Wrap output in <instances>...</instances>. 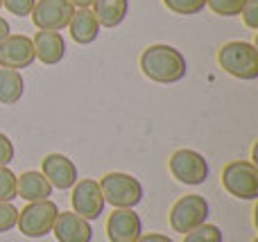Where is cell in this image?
<instances>
[{
    "mask_svg": "<svg viewBox=\"0 0 258 242\" xmlns=\"http://www.w3.org/2000/svg\"><path fill=\"white\" fill-rule=\"evenodd\" d=\"M34 3L36 0H3V7L7 9L9 14H14V16L23 18V16H30L32 14Z\"/></svg>",
    "mask_w": 258,
    "mask_h": 242,
    "instance_id": "24",
    "label": "cell"
},
{
    "mask_svg": "<svg viewBox=\"0 0 258 242\" xmlns=\"http://www.w3.org/2000/svg\"><path fill=\"white\" fill-rule=\"evenodd\" d=\"M251 242H258V238H254V240H251Z\"/></svg>",
    "mask_w": 258,
    "mask_h": 242,
    "instance_id": "31",
    "label": "cell"
},
{
    "mask_svg": "<svg viewBox=\"0 0 258 242\" xmlns=\"http://www.w3.org/2000/svg\"><path fill=\"white\" fill-rule=\"evenodd\" d=\"M73 195H71V204H73V213H77L80 217L93 222L98 220L104 213V197L100 184L95 179H77V184L73 186Z\"/></svg>",
    "mask_w": 258,
    "mask_h": 242,
    "instance_id": "9",
    "label": "cell"
},
{
    "mask_svg": "<svg viewBox=\"0 0 258 242\" xmlns=\"http://www.w3.org/2000/svg\"><path fill=\"white\" fill-rule=\"evenodd\" d=\"M240 16H242V23L249 30H258V0H247Z\"/></svg>",
    "mask_w": 258,
    "mask_h": 242,
    "instance_id": "25",
    "label": "cell"
},
{
    "mask_svg": "<svg viewBox=\"0 0 258 242\" xmlns=\"http://www.w3.org/2000/svg\"><path fill=\"white\" fill-rule=\"evenodd\" d=\"M52 186L48 184L41 170H27L21 177H16V195L23 197L27 204L30 202H41V199H50L52 195Z\"/></svg>",
    "mask_w": 258,
    "mask_h": 242,
    "instance_id": "15",
    "label": "cell"
},
{
    "mask_svg": "<svg viewBox=\"0 0 258 242\" xmlns=\"http://www.w3.org/2000/svg\"><path fill=\"white\" fill-rule=\"evenodd\" d=\"M18 208L12 202H0V233H7L16 226Z\"/></svg>",
    "mask_w": 258,
    "mask_h": 242,
    "instance_id": "23",
    "label": "cell"
},
{
    "mask_svg": "<svg viewBox=\"0 0 258 242\" xmlns=\"http://www.w3.org/2000/svg\"><path fill=\"white\" fill-rule=\"evenodd\" d=\"M222 188L231 197L242 199V202H254L258 199V168L254 161H229L222 168Z\"/></svg>",
    "mask_w": 258,
    "mask_h": 242,
    "instance_id": "3",
    "label": "cell"
},
{
    "mask_svg": "<svg viewBox=\"0 0 258 242\" xmlns=\"http://www.w3.org/2000/svg\"><path fill=\"white\" fill-rule=\"evenodd\" d=\"M143 235V222L132 208H116L107 220L109 242H136Z\"/></svg>",
    "mask_w": 258,
    "mask_h": 242,
    "instance_id": "12",
    "label": "cell"
},
{
    "mask_svg": "<svg viewBox=\"0 0 258 242\" xmlns=\"http://www.w3.org/2000/svg\"><path fill=\"white\" fill-rule=\"evenodd\" d=\"M136 242H174V240L168 238V235H163V233H145V235H141Z\"/></svg>",
    "mask_w": 258,
    "mask_h": 242,
    "instance_id": "27",
    "label": "cell"
},
{
    "mask_svg": "<svg viewBox=\"0 0 258 242\" xmlns=\"http://www.w3.org/2000/svg\"><path fill=\"white\" fill-rule=\"evenodd\" d=\"M218 63L227 75L242 82L258 79V50L247 41H229L218 50Z\"/></svg>",
    "mask_w": 258,
    "mask_h": 242,
    "instance_id": "2",
    "label": "cell"
},
{
    "mask_svg": "<svg viewBox=\"0 0 258 242\" xmlns=\"http://www.w3.org/2000/svg\"><path fill=\"white\" fill-rule=\"evenodd\" d=\"M163 5L179 16H195L206 7V0H163Z\"/></svg>",
    "mask_w": 258,
    "mask_h": 242,
    "instance_id": "20",
    "label": "cell"
},
{
    "mask_svg": "<svg viewBox=\"0 0 258 242\" xmlns=\"http://www.w3.org/2000/svg\"><path fill=\"white\" fill-rule=\"evenodd\" d=\"M168 170L179 184L183 186H202L209 179V161L204 154L195 149H177L168 158Z\"/></svg>",
    "mask_w": 258,
    "mask_h": 242,
    "instance_id": "7",
    "label": "cell"
},
{
    "mask_svg": "<svg viewBox=\"0 0 258 242\" xmlns=\"http://www.w3.org/2000/svg\"><path fill=\"white\" fill-rule=\"evenodd\" d=\"M34 43L25 34H9L0 41V68H30L34 63Z\"/></svg>",
    "mask_w": 258,
    "mask_h": 242,
    "instance_id": "10",
    "label": "cell"
},
{
    "mask_svg": "<svg viewBox=\"0 0 258 242\" xmlns=\"http://www.w3.org/2000/svg\"><path fill=\"white\" fill-rule=\"evenodd\" d=\"M222 240H224L222 231L215 224H206V222L183 235V242H222Z\"/></svg>",
    "mask_w": 258,
    "mask_h": 242,
    "instance_id": "19",
    "label": "cell"
},
{
    "mask_svg": "<svg viewBox=\"0 0 258 242\" xmlns=\"http://www.w3.org/2000/svg\"><path fill=\"white\" fill-rule=\"evenodd\" d=\"M138 66H141L143 75L156 84H177L188 72V63L181 50L168 43L147 45L138 59Z\"/></svg>",
    "mask_w": 258,
    "mask_h": 242,
    "instance_id": "1",
    "label": "cell"
},
{
    "mask_svg": "<svg viewBox=\"0 0 258 242\" xmlns=\"http://www.w3.org/2000/svg\"><path fill=\"white\" fill-rule=\"evenodd\" d=\"M68 3H71L75 9H84V7H91L93 0H68Z\"/></svg>",
    "mask_w": 258,
    "mask_h": 242,
    "instance_id": "28",
    "label": "cell"
},
{
    "mask_svg": "<svg viewBox=\"0 0 258 242\" xmlns=\"http://www.w3.org/2000/svg\"><path fill=\"white\" fill-rule=\"evenodd\" d=\"M247 0H206V7L218 16H240Z\"/></svg>",
    "mask_w": 258,
    "mask_h": 242,
    "instance_id": "22",
    "label": "cell"
},
{
    "mask_svg": "<svg viewBox=\"0 0 258 242\" xmlns=\"http://www.w3.org/2000/svg\"><path fill=\"white\" fill-rule=\"evenodd\" d=\"M5 36H9V23L0 16V41H3Z\"/></svg>",
    "mask_w": 258,
    "mask_h": 242,
    "instance_id": "29",
    "label": "cell"
},
{
    "mask_svg": "<svg viewBox=\"0 0 258 242\" xmlns=\"http://www.w3.org/2000/svg\"><path fill=\"white\" fill-rule=\"evenodd\" d=\"M59 206L52 199H41V202H30L23 211H18L16 226L25 238H45L52 233V224L57 220Z\"/></svg>",
    "mask_w": 258,
    "mask_h": 242,
    "instance_id": "5",
    "label": "cell"
},
{
    "mask_svg": "<svg viewBox=\"0 0 258 242\" xmlns=\"http://www.w3.org/2000/svg\"><path fill=\"white\" fill-rule=\"evenodd\" d=\"M14 161V143L7 134L0 131V166H9Z\"/></svg>",
    "mask_w": 258,
    "mask_h": 242,
    "instance_id": "26",
    "label": "cell"
},
{
    "mask_svg": "<svg viewBox=\"0 0 258 242\" xmlns=\"http://www.w3.org/2000/svg\"><path fill=\"white\" fill-rule=\"evenodd\" d=\"M41 175L57 190H71L77 184V166L66 154H57V152L48 154L41 161Z\"/></svg>",
    "mask_w": 258,
    "mask_h": 242,
    "instance_id": "11",
    "label": "cell"
},
{
    "mask_svg": "<svg viewBox=\"0 0 258 242\" xmlns=\"http://www.w3.org/2000/svg\"><path fill=\"white\" fill-rule=\"evenodd\" d=\"M16 177L7 166H0V202H14L16 195Z\"/></svg>",
    "mask_w": 258,
    "mask_h": 242,
    "instance_id": "21",
    "label": "cell"
},
{
    "mask_svg": "<svg viewBox=\"0 0 258 242\" xmlns=\"http://www.w3.org/2000/svg\"><path fill=\"white\" fill-rule=\"evenodd\" d=\"M168 220L172 231L186 235L209 220V202L202 195H183L172 204Z\"/></svg>",
    "mask_w": 258,
    "mask_h": 242,
    "instance_id": "6",
    "label": "cell"
},
{
    "mask_svg": "<svg viewBox=\"0 0 258 242\" xmlns=\"http://www.w3.org/2000/svg\"><path fill=\"white\" fill-rule=\"evenodd\" d=\"M75 7L68 0H36L32 7V23L36 30H48V32H61L68 27Z\"/></svg>",
    "mask_w": 258,
    "mask_h": 242,
    "instance_id": "8",
    "label": "cell"
},
{
    "mask_svg": "<svg viewBox=\"0 0 258 242\" xmlns=\"http://www.w3.org/2000/svg\"><path fill=\"white\" fill-rule=\"evenodd\" d=\"M0 9H3V0H0Z\"/></svg>",
    "mask_w": 258,
    "mask_h": 242,
    "instance_id": "30",
    "label": "cell"
},
{
    "mask_svg": "<svg viewBox=\"0 0 258 242\" xmlns=\"http://www.w3.org/2000/svg\"><path fill=\"white\" fill-rule=\"evenodd\" d=\"M68 30H71V36L75 43L89 45L100 36V30H102V27H100L95 14L91 12V7H84V9H75L71 23H68Z\"/></svg>",
    "mask_w": 258,
    "mask_h": 242,
    "instance_id": "16",
    "label": "cell"
},
{
    "mask_svg": "<svg viewBox=\"0 0 258 242\" xmlns=\"http://www.w3.org/2000/svg\"><path fill=\"white\" fill-rule=\"evenodd\" d=\"M102 197L113 208H134L143 202V186L127 172H107L98 181Z\"/></svg>",
    "mask_w": 258,
    "mask_h": 242,
    "instance_id": "4",
    "label": "cell"
},
{
    "mask_svg": "<svg viewBox=\"0 0 258 242\" xmlns=\"http://www.w3.org/2000/svg\"><path fill=\"white\" fill-rule=\"evenodd\" d=\"M91 7L100 27H118L127 18L129 0H93Z\"/></svg>",
    "mask_w": 258,
    "mask_h": 242,
    "instance_id": "17",
    "label": "cell"
},
{
    "mask_svg": "<svg viewBox=\"0 0 258 242\" xmlns=\"http://www.w3.org/2000/svg\"><path fill=\"white\" fill-rule=\"evenodd\" d=\"M25 93V79L21 70L14 68H0V104H16Z\"/></svg>",
    "mask_w": 258,
    "mask_h": 242,
    "instance_id": "18",
    "label": "cell"
},
{
    "mask_svg": "<svg viewBox=\"0 0 258 242\" xmlns=\"http://www.w3.org/2000/svg\"><path fill=\"white\" fill-rule=\"evenodd\" d=\"M34 43V54L41 63L45 66H57L66 54V41H63L61 32H48V30H39L32 39Z\"/></svg>",
    "mask_w": 258,
    "mask_h": 242,
    "instance_id": "14",
    "label": "cell"
},
{
    "mask_svg": "<svg viewBox=\"0 0 258 242\" xmlns=\"http://www.w3.org/2000/svg\"><path fill=\"white\" fill-rule=\"evenodd\" d=\"M52 233L57 242H91L93 240V226L89 220L80 217L73 211H59L52 224Z\"/></svg>",
    "mask_w": 258,
    "mask_h": 242,
    "instance_id": "13",
    "label": "cell"
}]
</instances>
